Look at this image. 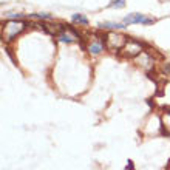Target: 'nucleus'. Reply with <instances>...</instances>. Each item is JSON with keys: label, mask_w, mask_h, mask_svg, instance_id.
<instances>
[{"label": "nucleus", "mask_w": 170, "mask_h": 170, "mask_svg": "<svg viewBox=\"0 0 170 170\" xmlns=\"http://www.w3.org/2000/svg\"><path fill=\"white\" fill-rule=\"evenodd\" d=\"M127 169H128V170H133V164H131V161H130V164L127 166Z\"/></svg>", "instance_id": "f8f14e48"}, {"label": "nucleus", "mask_w": 170, "mask_h": 170, "mask_svg": "<svg viewBox=\"0 0 170 170\" xmlns=\"http://www.w3.org/2000/svg\"><path fill=\"white\" fill-rule=\"evenodd\" d=\"M25 28H26V23L22 22V20H9V22H6V23L3 25V29H2V36H3V39L6 40V42H11V40H14L22 31H23Z\"/></svg>", "instance_id": "f257e3e1"}, {"label": "nucleus", "mask_w": 170, "mask_h": 170, "mask_svg": "<svg viewBox=\"0 0 170 170\" xmlns=\"http://www.w3.org/2000/svg\"><path fill=\"white\" fill-rule=\"evenodd\" d=\"M125 6V0H113L110 3V8H124Z\"/></svg>", "instance_id": "9d476101"}, {"label": "nucleus", "mask_w": 170, "mask_h": 170, "mask_svg": "<svg viewBox=\"0 0 170 170\" xmlns=\"http://www.w3.org/2000/svg\"><path fill=\"white\" fill-rule=\"evenodd\" d=\"M73 20H74V22H79V23H82V25H88V19H87V17H84L82 14H74Z\"/></svg>", "instance_id": "1a4fd4ad"}, {"label": "nucleus", "mask_w": 170, "mask_h": 170, "mask_svg": "<svg viewBox=\"0 0 170 170\" xmlns=\"http://www.w3.org/2000/svg\"><path fill=\"white\" fill-rule=\"evenodd\" d=\"M125 23H111V22H104V23H99L100 28H110V29H115V28H125Z\"/></svg>", "instance_id": "6e6552de"}, {"label": "nucleus", "mask_w": 170, "mask_h": 170, "mask_svg": "<svg viewBox=\"0 0 170 170\" xmlns=\"http://www.w3.org/2000/svg\"><path fill=\"white\" fill-rule=\"evenodd\" d=\"M169 116H170V111H169Z\"/></svg>", "instance_id": "ddd939ff"}, {"label": "nucleus", "mask_w": 170, "mask_h": 170, "mask_svg": "<svg viewBox=\"0 0 170 170\" xmlns=\"http://www.w3.org/2000/svg\"><path fill=\"white\" fill-rule=\"evenodd\" d=\"M155 20L153 19H147L144 14H138V13H135V14H128L125 19H124V23L125 25H130V23H146V25H150L153 23Z\"/></svg>", "instance_id": "20e7f679"}, {"label": "nucleus", "mask_w": 170, "mask_h": 170, "mask_svg": "<svg viewBox=\"0 0 170 170\" xmlns=\"http://www.w3.org/2000/svg\"><path fill=\"white\" fill-rule=\"evenodd\" d=\"M33 17H37V19H51L49 14H45V13H40V14H34Z\"/></svg>", "instance_id": "9b49d317"}, {"label": "nucleus", "mask_w": 170, "mask_h": 170, "mask_svg": "<svg viewBox=\"0 0 170 170\" xmlns=\"http://www.w3.org/2000/svg\"><path fill=\"white\" fill-rule=\"evenodd\" d=\"M141 53H142V45L136 40H128L124 47V56H127V57H135Z\"/></svg>", "instance_id": "7ed1b4c3"}, {"label": "nucleus", "mask_w": 170, "mask_h": 170, "mask_svg": "<svg viewBox=\"0 0 170 170\" xmlns=\"http://www.w3.org/2000/svg\"><path fill=\"white\" fill-rule=\"evenodd\" d=\"M127 37L124 34H119V33H108L107 34V39H105V44H107V48L111 49V51H118L125 47L127 44Z\"/></svg>", "instance_id": "f03ea898"}, {"label": "nucleus", "mask_w": 170, "mask_h": 170, "mask_svg": "<svg viewBox=\"0 0 170 170\" xmlns=\"http://www.w3.org/2000/svg\"><path fill=\"white\" fill-rule=\"evenodd\" d=\"M88 51L91 53V54H100L102 51H104V44L102 42H91L90 44V47H88Z\"/></svg>", "instance_id": "0eeeda50"}, {"label": "nucleus", "mask_w": 170, "mask_h": 170, "mask_svg": "<svg viewBox=\"0 0 170 170\" xmlns=\"http://www.w3.org/2000/svg\"><path fill=\"white\" fill-rule=\"evenodd\" d=\"M42 28H44L48 34H51V36H54V34H60L62 29H64L62 25H49V23H44L42 25Z\"/></svg>", "instance_id": "423d86ee"}, {"label": "nucleus", "mask_w": 170, "mask_h": 170, "mask_svg": "<svg viewBox=\"0 0 170 170\" xmlns=\"http://www.w3.org/2000/svg\"><path fill=\"white\" fill-rule=\"evenodd\" d=\"M59 39H60L62 42H65V44H71V42H74V40L79 39V37H77V34L74 33L71 28H67V29L64 28L62 33L59 34Z\"/></svg>", "instance_id": "39448f33"}]
</instances>
